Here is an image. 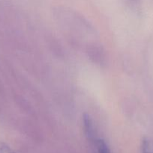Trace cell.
<instances>
[{
  "mask_svg": "<svg viewBox=\"0 0 153 153\" xmlns=\"http://www.w3.org/2000/svg\"><path fill=\"white\" fill-rule=\"evenodd\" d=\"M83 126L86 137L90 140H93L94 142V140L97 139L96 138L95 129H94L92 120L90 117L87 114L84 115L83 117Z\"/></svg>",
  "mask_w": 153,
  "mask_h": 153,
  "instance_id": "6da1fadb",
  "label": "cell"
},
{
  "mask_svg": "<svg viewBox=\"0 0 153 153\" xmlns=\"http://www.w3.org/2000/svg\"><path fill=\"white\" fill-rule=\"evenodd\" d=\"M94 143L97 148L98 153H111L109 146L103 139L97 138L94 140Z\"/></svg>",
  "mask_w": 153,
  "mask_h": 153,
  "instance_id": "7a4b0ae2",
  "label": "cell"
},
{
  "mask_svg": "<svg viewBox=\"0 0 153 153\" xmlns=\"http://www.w3.org/2000/svg\"><path fill=\"white\" fill-rule=\"evenodd\" d=\"M142 153H153V140L144 138L141 143Z\"/></svg>",
  "mask_w": 153,
  "mask_h": 153,
  "instance_id": "3957f363",
  "label": "cell"
},
{
  "mask_svg": "<svg viewBox=\"0 0 153 153\" xmlns=\"http://www.w3.org/2000/svg\"><path fill=\"white\" fill-rule=\"evenodd\" d=\"M0 153H16L10 146L3 142H0Z\"/></svg>",
  "mask_w": 153,
  "mask_h": 153,
  "instance_id": "277c9868",
  "label": "cell"
}]
</instances>
